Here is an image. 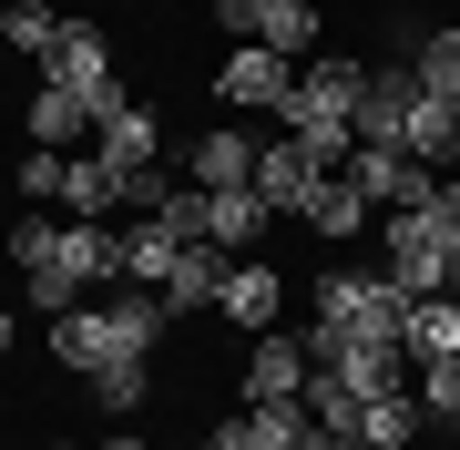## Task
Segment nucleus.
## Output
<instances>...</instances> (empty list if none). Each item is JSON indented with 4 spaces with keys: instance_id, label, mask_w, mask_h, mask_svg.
Masks as SVG:
<instances>
[{
    "instance_id": "f257e3e1",
    "label": "nucleus",
    "mask_w": 460,
    "mask_h": 450,
    "mask_svg": "<svg viewBox=\"0 0 460 450\" xmlns=\"http://www.w3.org/2000/svg\"><path fill=\"white\" fill-rule=\"evenodd\" d=\"M11 256H21V277H31V307L41 317H72L83 307V287H113L123 277V235L113 225H83V216H21L11 225Z\"/></svg>"
},
{
    "instance_id": "f03ea898",
    "label": "nucleus",
    "mask_w": 460,
    "mask_h": 450,
    "mask_svg": "<svg viewBox=\"0 0 460 450\" xmlns=\"http://www.w3.org/2000/svg\"><path fill=\"white\" fill-rule=\"evenodd\" d=\"M174 328V307L154 297V287H123L113 307H72V317H51V358L62 368H113V358H154V338Z\"/></svg>"
},
{
    "instance_id": "7ed1b4c3",
    "label": "nucleus",
    "mask_w": 460,
    "mask_h": 450,
    "mask_svg": "<svg viewBox=\"0 0 460 450\" xmlns=\"http://www.w3.org/2000/svg\"><path fill=\"white\" fill-rule=\"evenodd\" d=\"M307 328H328V338H368V349H399V338H410V287H399V277H358V267H328V277H317L307 287ZM399 358H410V349H399Z\"/></svg>"
},
{
    "instance_id": "20e7f679",
    "label": "nucleus",
    "mask_w": 460,
    "mask_h": 450,
    "mask_svg": "<svg viewBox=\"0 0 460 450\" xmlns=\"http://www.w3.org/2000/svg\"><path fill=\"white\" fill-rule=\"evenodd\" d=\"M378 256H389L378 277H399L410 297H460L450 287V225L429 216V205H399V216L378 225Z\"/></svg>"
},
{
    "instance_id": "39448f33",
    "label": "nucleus",
    "mask_w": 460,
    "mask_h": 450,
    "mask_svg": "<svg viewBox=\"0 0 460 450\" xmlns=\"http://www.w3.org/2000/svg\"><path fill=\"white\" fill-rule=\"evenodd\" d=\"M41 83H62V93H83V113H93V134H102V123H113L123 102H133V93L113 83V41H102L93 21H72V31L51 41V62H41Z\"/></svg>"
},
{
    "instance_id": "423d86ee",
    "label": "nucleus",
    "mask_w": 460,
    "mask_h": 450,
    "mask_svg": "<svg viewBox=\"0 0 460 450\" xmlns=\"http://www.w3.org/2000/svg\"><path fill=\"white\" fill-rule=\"evenodd\" d=\"M368 93V62H338V51H317L307 72L287 83V134H307V123H348Z\"/></svg>"
},
{
    "instance_id": "0eeeda50",
    "label": "nucleus",
    "mask_w": 460,
    "mask_h": 450,
    "mask_svg": "<svg viewBox=\"0 0 460 450\" xmlns=\"http://www.w3.org/2000/svg\"><path fill=\"white\" fill-rule=\"evenodd\" d=\"M348 184H358L368 205H389V216H399V205H429V184H440V174H429L410 144H358V154H348Z\"/></svg>"
},
{
    "instance_id": "6e6552de",
    "label": "nucleus",
    "mask_w": 460,
    "mask_h": 450,
    "mask_svg": "<svg viewBox=\"0 0 460 450\" xmlns=\"http://www.w3.org/2000/svg\"><path fill=\"white\" fill-rule=\"evenodd\" d=\"M287 51H266V41H235L226 62H215V93L235 102V113H287Z\"/></svg>"
},
{
    "instance_id": "1a4fd4ad",
    "label": "nucleus",
    "mask_w": 460,
    "mask_h": 450,
    "mask_svg": "<svg viewBox=\"0 0 460 450\" xmlns=\"http://www.w3.org/2000/svg\"><path fill=\"white\" fill-rule=\"evenodd\" d=\"M215 21H226L235 41H266V51H317V11L307 0H215Z\"/></svg>"
},
{
    "instance_id": "9d476101",
    "label": "nucleus",
    "mask_w": 460,
    "mask_h": 450,
    "mask_svg": "<svg viewBox=\"0 0 460 450\" xmlns=\"http://www.w3.org/2000/svg\"><path fill=\"white\" fill-rule=\"evenodd\" d=\"M410 102H420L410 62H368V93H358V113H348V134L358 144H410Z\"/></svg>"
},
{
    "instance_id": "9b49d317",
    "label": "nucleus",
    "mask_w": 460,
    "mask_h": 450,
    "mask_svg": "<svg viewBox=\"0 0 460 450\" xmlns=\"http://www.w3.org/2000/svg\"><path fill=\"white\" fill-rule=\"evenodd\" d=\"M317 184H328V174H317V154H307V144H296V134H287V144H256V195H266V205H277V216H287V225H296V205H307V195H317Z\"/></svg>"
},
{
    "instance_id": "f8f14e48",
    "label": "nucleus",
    "mask_w": 460,
    "mask_h": 450,
    "mask_svg": "<svg viewBox=\"0 0 460 450\" xmlns=\"http://www.w3.org/2000/svg\"><path fill=\"white\" fill-rule=\"evenodd\" d=\"M277 307H287V287H277V267H256V256H246V267H226V287H215V317H226V328H277Z\"/></svg>"
},
{
    "instance_id": "ddd939ff",
    "label": "nucleus",
    "mask_w": 460,
    "mask_h": 450,
    "mask_svg": "<svg viewBox=\"0 0 460 450\" xmlns=\"http://www.w3.org/2000/svg\"><path fill=\"white\" fill-rule=\"evenodd\" d=\"M256 400H307V338H277V328L256 338V358H246V410H256Z\"/></svg>"
},
{
    "instance_id": "4468645a",
    "label": "nucleus",
    "mask_w": 460,
    "mask_h": 450,
    "mask_svg": "<svg viewBox=\"0 0 460 450\" xmlns=\"http://www.w3.org/2000/svg\"><path fill=\"white\" fill-rule=\"evenodd\" d=\"M113 205H123V174L102 164V154H62V216L113 225Z\"/></svg>"
},
{
    "instance_id": "2eb2a0df",
    "label": "nucleus",
    "mask_w": 460,
    "mask_h": 450,
    "mask_svg": "<svg viewBox=\"0 0 460 450\" xmlns=\"http://www.w3.org/2000/svg\"><path fill=\"white\" fill-rule=\"evenodd\" d=\"M368 216H378V205H368V195H358L348 174H328V184H317L307 205H296V225H317L328 246H348V235H368Z\"/></svg>"
},
{
    "instance_id": "dca6fc26",
    "label": "nucleus",
    "mask_w": 460,
    "mask_h": 450,
    "mask_svg": "<svg viewBox=\"0 0 460 450\" xmlns=\"http://www.w3.org/2000/svg\"><path fill=\"white\" fill-rule=\"evenodd\" d=\"M184 184H205V195H226V184H256V134L215 123V134L195 144V174H184Z\"/></svg>"
},
{
    "instance_id": "f3484780",
    "label": "nucleus",
    "mask_w": 460,
    "mask_h": 450,
    "mask_svg": "<svg viewBox=\"0 0 460 450\" xmlns=\"http://www.w3.org/2000/svg\"><path fill=\"white\" fill-rule=\"evenodd\" d=\"M266 225H287V216L256 195V184H226V195H215V256H246Z\"/></svg>"
},
{
    "instance_id": "a211bd4d",
    "label": "nucleus",
    "mask_w": 460,
    "mask_h": 450,
    "mask_svg": "<svg viewBox=\"0 0 460 450\" xmlns=\"http://www.w3.org/2000/svg\"><path fill=\"white\" fill-rule=\"evenodd\" d=\"M21 123H31V144H41V154H62V144H83V134H93L83 93H62V83H41V93H31V113H21Z\"/></svg>"
},
{
    "instance_id": "6ab92c4d",
    "label": "nucleus",
    "mask_w": 460,
    "mask_h": 450,
    "mask_svg": "<svg viewBox=\"0 0 460 450\" xmlns=\"http://www.w3.org/2000/svg\"><path fill=\"white\" fill-rule=\"evenodd\" d=\"M399 349H410V368L460 358V297H420V307H410V338H399Z\"/></svg>"
},
{
    "instance_id": "aec40b11",
    "label": "nucleus",
    "mask_w": 460,
    "mask_h": 450,
    "mask_svg": "<svg viewBox=\"0 0 460 450\" xmlns=\"http://www.w3.org/2000/svg\"><path fill=\"white\" fill-rule=\"evenodd\" d=\"M93 144H102V164H113V174H144V164H154V102H123Z\"/></svg>"
},
{
    "instance_id": "412c9836",
    "label": "nucleus",
    "mask_w": 460,
    "mask_h": 450,
    "mask_svg": "<svg viewBox=\"0 0 460 450\" xmlns=\"http://www.w3.org/2000/svg\"><path fill=\"white\" fill-rule=\"evenodd\" d=\"M215 287H226V267H215V246H184V256H174V277L154 287V297H164L174 317H195V307H215Z\"/></svg>"
},
{
    "instance_id": "4be33fe9",
    "label": "nucleus",
    "mask_w": 460,
    "mask_h": 450,
    "mask_svg": "<svg viewBox=\"0 0 460 450\" xmlns=\"http://www.w3.org/2000/svg\"><path fill=\"white\" fill-rule=\"evenodd\" d=\"M62 31H72V21L51 11V0H11V11H0V41L31 51V62H51V41H62Z\"/></svg>"
},
{
    "instance_id": "5701e85b",
    "label": "nucleus",
    "mask_w": 460,
    "mask_h": 450,
    "mask_svg": "<svg viewBox=\"0 0 460 450\" xmlns=\"http://www.w3.org/2000/svg\"><path fill=\"white\" fill-rule=\"evenodd\" d=\"M174 256H184V246H174V235L144 216V225L123 235V287H164V277H174Z\"/></svg>"
},
{
    "instance_id": "b1692460",
    "label": "nucleus",
    "mask_w": 460,
    "mask_h": 450,
    "mask_svg": "<svg viewBox=\"0 0 460 450\" xmlns=\"http://www.w3.org/2000/svg\"><path fill=\"white\" fill-rule=\"evenodd\" d=\"M410 72H420V93L460 102V31H420V41H410Z\"/></svg>"
},
{
    "instance_id": "393cba45",
    "label": "nucleus",
    "mask_w": 460,
    "mask_h": 450,
    "mask_svg": "<svg viewBox=\"0 0 460 450\" xmlns=\"http://www.w3.org/2000/svg\"><path fill=\"white\" fill-rule=\"evenodd\" d=\"M410 389H420V410H429V419H440V430L460 440V358H429Z\"/></svg>"
},
{
    "instance_id": "a878e982",
    "label": "nucleus",
    "mask_w": 460,
    "mask_h": 450,
    "mask_svg": "<svg viewBox=\"0 0 460 450\" xmlns=\"http://www.w3.org/2000/svg\"><path fill=\"white\" fill-rule=\"evenodd\" d=\"M83 389H93L102 410H123V419H133V400H144V358H113V368H93Z\"/></svg>"
},
{
    "instance_id": "bb28decb",
    "label": "nucleus",
    "mask_w": 460,
    "mask_h": 450,
    "mask_svg": "<svg viewBox=\"0 0 460 450\" xmlns=\"http://www.w3.org/2000/svg\"><path fill=\"white\" fill-rule=\"evenodd\" d=\"M21 195H31V205H62V154H21Z\"/></svg>"
},
{
    "instance_id": "cd10ccee",
    "label": "nucleus",
    "mask_w": 460,
    "mask_h": 450,
    "mask_svg": "<svg viewBox=\"0 0 460 450\" xmlns=\"http://www.w3.org/2000/svg\"><path fill=\"white\" fill-rule=\"evenodd\" d=\"M205 450H266V440L246 430V410H235V419H215V430H205Z\"/></svg>"
},
{
    "instance_id": "c85d7f7f",
    "label": "nucleus",
    "mask_w": 460,
    "mask_h": 450,
    "mask_svg": "<svg viewBox=\"0 0 460 450\" xmlns=\"http://www.w3.org/2000/svg\"><path fill=\"white\" fill-rule=\"evenodd\" d=\"M102 450H144V430H113V440H102Z\"/></svg>"
},
{
    "instance_id": "c756f323",
    "label": "nucleus",
    "mask_w": 460,
    "mask_h": 450,
    "mask_svg": "<svg viewBox=\"0 0 460 450\" xmlns=\"http://www.w3.org/2000/svg\"><path fill=\"white\" fill-rule=\"evenodd\" d=\"M11 338H21V328H11V307H0V358H11Z\"/></svg>"
},
{
    "instance_id": "7c9ffc66",
    "label": "nucleus",
    "mask_w": 460,
    "mask_h": 450,
    "mask_svg": "<svg viewBox=\"0 0 460 450\" xmlns=\"http://www.w3.org/2000/svg\"><path fill=\"white\" fill-rule=\"evenodd\" d=\"M450 287H460V246H450Z\"/></svg>"
},
{
    "instance_id": "2f4dec72",
    "label": "nucleus",
    "mask_w": 460,
    "mask_h": 450,
    "mask_svg": "<svg viewBox=\"0 0 460 450\" xmlns=\"http://www.w3.org/2000/svg\"><path fill=\"white\" fill-rule=\"evenodd\" d=\"M51 450H62V440H51Z\"/></svg>"
}]
</instances>
